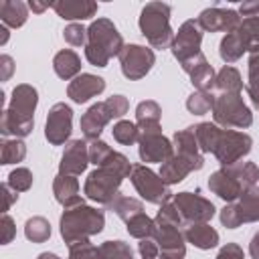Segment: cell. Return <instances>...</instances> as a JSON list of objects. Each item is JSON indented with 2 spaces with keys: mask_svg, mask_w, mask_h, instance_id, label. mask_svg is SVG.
Wrapping results in <instances>:
<instances>
[{
  "mask_svg": "<svg viewBox=\"0 0 259 259\" xmlns=\"http://www.w3.org/2000/svg\"><path fill=\"white\" fill-rule=\"evenodd\" d=\"M132 164L130 160L121 154V152H111L109 158L97 166L93 172H89V176L85 178L83 184V194L97 202L107 206L117 194H119V186L123 182V178H127L132 174Z\"/></svg>",
  "mask_w": 259,
  "mask_h": 259,
  "instance_id": "6da1fadb",
  "label": "cell"
},
{
  "mask_svg": "<svg viewBox=\"0 0 259 259\" xmlns=\"http://www.w3.org/2000/svg\"><path fill=\"white\" fill-rule=\"evenodd\" d=\"M38 103V91L28 85L20 83L12 89V97L8 107L2 111L0 117V134L14 136V138H26L34 130V109Z\"/></svg>",
  "mask_w": 259,
  "mask_h": 259,
  "instance_id": "7a4b0ae2",
  "label": "cell"
},
{
  "mask_svg": "<svg viewBox=\"0 0 259 259\" xmlns=\"http://www.w3.org/2000/svg\"><path fill=\"white\" fill-rule=\"evenodd\" d=\"M259 180V166L255 162H237L233 166H221L208 176V188L225 202H235L255 186Z\"/></svg>",
  "mask_w": 259,
  "mask_h": 259,
  "instance_id": "3957f363",
  "label": "cell"
},
{
  "mask_svg": "<svg viewBox=\"0 0 259 259\" xmlns=\"http://www.w3.org/2000/svg\"><path fill=\"white\" fill-rule=\"evenodd\" d=\"M103 227H105L103 210L89 206L85 202L73 208H65L59 221V231L67 247L79 241H89L93 235H99Z\"/></svg>",
  "mask_w": 259,
  "mask_h": 259,
  "instance_id": "277c9868",
  "label": "cell"
},
{
  "mask_svg": "<svg viewBox=\"0 0 259 259\" xmlns=\"http://www.w3.org/2000/svg\"><path fill=\"white\" fill-rule=\"evenodd\" d=\"M123 38L109 18H97L87 28L85 59L93 67H107L111 57H119L123 51Z\"/></svg>",
  "mask_w": 259,
  "mask_h": 259,
  "instance_id": "5b68a950",
  "label": "cell"
},
{
  "mask_svg": "<svg viewBox=\"0 0 259 259\" xmlns=\"http://www.w3.org/2000/svg\"><path fill=\"white\" fill-rule=\"evenodd\" d=\"M170 12L172 10L166 2H148L140 12V32L154 49H166L174 40Z\"/></svg>",
  "mask_w": 259,
  "mask_h": 259,
  "instance_id": "8992f818",
  "label": "cell"
},
{
  "mask_svg": "<svg viewBox=\"0 0 259 259\" xmlns=\"http://www.w3.org/2000/svg\"><path fill=\"white\" fill-rule=\"evenodd\" d=\"M212 117L223 130H245L253 123V113L245 105L241 93H214Z\"/></svg>",
  "mask_w": 259,
  "mask_h": 259,
  "instance_id": "52a82bcc",
  "label": "cell"
},
{
  "mask_svg": "<svg viewBox=\"0 0 259 259\" xmlns=\"http://www.w3.org/2000/svg\"><path fill=\"white\" fill-rule=\"evenodd\" d=\"M130 180L134 184V188L138 190V194L150 202V204H166L172 198V192L168 188V184L162 180V176L158 172H154L152 168H148L146 164H134Z\"/></svg>",
  "mask_w": 259,
  "mask_h": 259,
  "instance_id": "ba28073f",
  "label": "cell"
},
{
  "mask_svg": "<svg viewBox=\"0 0 259 259\" xmlns=\"http://www.w3.org/2000/svg\"><path fill=\"white\" fill-rule=\"evenodd\" d=\"M251 148H253V140L249 134L237 130H223L212 154L221 166H233L239 160H243L251 152Z\"/></svg>",
  "mask_w": 259,
  "mask_h": 259,
  "instance_id": "9c48e42d",
  "label": "cell"
},
{
  "mask_svg": "<svg viewBox=\"0 0 259 259\" xmlns=\"http://www.w3.org/2000/svg\"><path fill=\"white\" fill-rule=\"evenodd\" d=\"M117 59H119L123 77L130 81H138V79L146 77L156 63L154 51L144 45H125Z\"/></svg>",
  "mask_w": 259,
  "mask_h": 259,
  "instance_id": "30bf717a",
  "label": "cell"
},
{
  "mask_svg": "<svg viewBox=\"0 0 259 259\" xmlns=\"http://www.w3.org/2000/svg\"><path fill=\"white\" fill-rule=\"evenodd\" d=\"M172 202L180 210L184 227L186 225H194V223H208L217 212L214 204L208 198L200 196L198 192H188V190L178 192V194L172 196Z\"/></svg>",
  "mask_w": 259,
  "mask_h": 259,
  "instance_id": "8fae6325",
  "label": "cell"
},
{
  "mask_svg": "<svg viewBox=\"0 0 259 259\" xmlns=\"http://www.w3.org/2000/svg\"><path fill=\"white\" fill-rule=\"evenodd\" d=\"M202 34H204V30L200 28V24H198L196 18H188V20H184V22L180 24V28H178V32L174 34V40H172V45H170V51H172L174 59L178 61V65L184 63L186 59H190V57L202 53V51H200Z\"/></svg>",
  "mask_w": 259,
  "mask_h": 259,
  "instance_id": "7c38bea8",
  "label": "cell"
},
{
  "mask_svg": "<svg viewBox=\"0 0 259 259\" xmlns=\"http://www.w3.org/2000/svg\"><path fill=\"white\" fill-rule=\"evenodd\" d=\"M73 132V109L67 103H55L49 109L45 123V138L51 146H63L71 142Z\"/></svg>",
  "mask_w": 259,
  "mask_h": 259,
  "instance_id": "4fadbf2b",
  "label": "cell"
},
{
  "mask_svg": "<svg viewBox=\"0 0 259 259\" xmlns=\"http://www.w3.org/2000/svg\"><path fill=\"white\" fill-rule=\"evenodd\" d=\"M138 154L146 164H164L174 156V144L162 132H140Z\"/></svg>",
  "mask_w": 259,
  "mask_h": 259,
  "instance_id": "5bb4252c",
  "label": "cell"
},
{
  "mask_svg": "<svg viewBox=\"0 0 259 259\" xmlns=\"http://www.w3.org/2000/svg\"><path fill=\"white\" fill-rule=\"evenodd\" d=\"M198 24L204 32H235L243 18L239 16L237 10L233 8H221V6H210V8H204L200 14H198Z\"/></svg>",
  "mask_w": 259,
  "mask_h": 259,
  "instance_id": "9a60e30c",
  "label": "cell"
},
{
  "mask_svg": "<svg viewBox=\"0 0 259 259\" xmlns=\"http://www.w3.org/2000/svg\"><path fill=\"white\" fill-rule=\"evenodd\" d=\"M154 239H156V243L160 247L158 259H184V255H186V239H184L182 227L156 223Z\"/></svg>",
  "mask_w": 259,
  "mask_h": 259,
  "instance_id": "2e32d148",
  "label": "cell"
},
{
  "mask_svg": "<svg viewBox=\"0 0 259 259\" xmlns=\"http://www.w3.org/2000/svg\"><path fill=\"white\" fill-rule=\"evenodd\" d=\"M87 166H89V144L85 140L67 142L59 162V174L79 176L87 170Z\"/></svg>",
  "mask_w": 259,
  "mask_h": 259,
  "instance_id": "e0dca14e",
  "label": "cell"
},
{
  "mask_svg": "<svg viewBox=\"0 0 259 259\" xmlns=\"http://www.w3.org/2000/svg\"><path fill=\"white\" fill-rule=\"evenodd\" d=\"M180 67L190 77V83L196 91H212L214 89L217 73H214L212 65H208V61L202 53L186 59L184 63H180Z\"/></svg>",
  "mask_w": 259,
  "mask_h": 259,
  "instance_id": "ac0fdd59",
  "label": "cell"
},
{
  "mask_svg": "<svg viewBox=\"0 0 259 259\" xmlns=\"http://www.w3.org/2000/svg\"><path fill=\"white\" fill-rule=\"evenodd\" d=\"M172 144H174V154L184 158L194 170H200L204 166V154L198 148V142L194 136V125L178 130L172 138Z\"/></svg>",
  "mask_w": 259,
  "mask_h": 259,
  "instance_id": "d6986e66",
  "label": "cell"
},
{
  "mask_svg": "<svg viewBox=\"0 0 259 259\" xmlns=\"http://www.w3.org/2000/svg\"><path fill=\"white\" fill-rule=\"evenodd\" d=\"M105 89V79L91 75V73H81L79 77H75L69 87H67V97H71V101L75 103H85L91 97L103 93Z\"/></svg>",
  "mask_w": 259,
  "mask_h": 259,
  "instance_id": "ffe728a7",
  "label": "cell"
},
{
  "mask_svg": "<svg viewBox=\"0 0 259 259\" xmlns=\"http://www.w3.org/2000/svg\"><path fill=\"white\" fill-rule=\"evenodd\" d=\"M111 121V115L105 107V101H99V103H93L83 115H81V132L85 136L87 142H93V140H99L103 127Z\"/></svg>",
  "mask_w": 259,
  "mask_h": 259,
  "instance_id": "44dd1931",
  "label": "cell"
},
{
  "mask_svg": "<svg viewBox=\"0 0 259 259\" xmlns=\"http://www.w3.org/2000/svg\"><path fill=\"white\" fill-rule=\"evenodd\" d=\"M51 8L61 16L63 20H87L95 16L99 4L93 0H55L51 2Z\"/></svg>",
  "mask_w": 259,
  "mask_h": 259,
  "instance_id": "7402d4cb",
  "label": "cell"
},
{
  "mask_svg": "<svg viewBox=\"0 0 259 259\" xmlns=\"http://www.w3.org/2000/svg\"><path fill=\"white\" fill-rule=\"evenodd\" d=\"M53 194L59 204L65 208H73L77 204H83V196L79 194V180L77 176L57 174L53 180Z\"/></svg>",
  "mask_w": 259,
  "mask_h": 259,
  "instance_id": "603a6c76",
  "label": "cell"
},
{
  "mask_svg": "<svg viewBox=\"0 0 259 259\" xmlns=\"http://www.w3.org/2000/svg\"><path fill=\"white\" fill-rule=\"evenodd\" d=\"M184 239L186 243L194 245L196 249H212L219 245V233L217 229H212L208 223H194V225H186L184 227Z\"/></svg>",
  "mask_w": 259,
  "mask_h": 259,
  "instance_id": "cb8c5ba5",
  "label": "cell"
},
{
  "mask_svg": "<svg viewBox=\"0 0 259 259\" xmlns=\"http://www.w3.org/2000/svg\"><path fill=\"white\" fill-rule=\"evenodd\" d=\"M162 107L154 99L140 101L136 107V125L140 132H162L160 127Z\"/></svg>",
  "mask_w": 259,
  "mask_h": 259,
  "instance_id": "d4e9b609",
  "label": "cell"
},
{
  "mask_svg": "<svg viewBox=\"0 0 259 259\" xmlns=\"http://www.w3.org/2000/svg\"><path fill=\"white\" fill-rule=\"evenodd\" d=\"M53 69H55L57 77H61L65 81H69V79L73 81L75 77L81 75V57L71 49H63L55 55Z\"/></svg>",
  "mask_w": 259,
  "mask_h": 259,
  "instance_id": "484cf974",
  "label": "cell"
},
{
  "mask_svg": "<svg viewBox=\"0 0 259 259\" xmlns=\"http://www.w3.org/2000/svg\"><path fill=\"white\" fill-rule=\"evenodd\" d=\"M28 18V4L22 0H2L0 2V20L4 26L20 28Z\"/></svg>",
  "mask_w": 259,
  "mask_h": 259,
  "instance_id": "4316f807",
  "label": "cell"
},
{
  "mask_svg": "<svg viewBox=\"0 0 259 259\" xmlns=\"http://www.w3.org/2000/svg\"><path fill=\"white\" fill-rule=\"evenodd\" d=\"M190 172H194V168L184 160V158H180V156H172V158H168L164 164H160V176H162V180L170 186V184H178V182H182Z\"/></svg>",
  "mask_w": 259,
  "mask_h": 259,
  "instance_id": "83f0119b",
  "label": "cell"
},
{
  "mask_svg": "<svg viewBox=\"0 0 259 259\" xmlns=\"http://www.w3.org/2000/svg\"><path fill=\"white\" fill-rule=\"evenodd\" d=\"M241 223H257L259 221V186H251L239 200H235Z\"/></svg>",
  "mask_w": 259,
  "mask_h": 259,
  "instance_id": "f1b7e54d",
  "label": "cell"
},
{
  "mask_svg": "<svg viewBox=\"0 0 259 259\" xmlns=\"http://www.w3.org/2000/svg\"><path fill=\"white\" fill-rule=\"evenodd\" d=\"M241 91H243V77H241V73L235 67L225 65L217 73L212 93H241Z\"/></svg>",
  "mask_w": 259,
  "mask_h": 259,
  "instance_id": "f546056e",
  "label": "cell"
},
{
  "mask_svg": "<svg viewBox=\"0 0 259 259\" xmlns=\"http://www.w3.org/2000/svg\"><path fill=\"white\" fill-rule=\"evenodd\" d=\"M223 127H219L214 121H200L194 125V136H196V142H198V148L202 154H212L214 152V146L219 142V136H221Z\"/></svg>",
  "mask_w": 259,
  "mask_h": 259,
  "instance_id": "4dcf8cb0",
  "label": "cell"
},
{
  "mask_svg": "<svg viewBox=\"0 0 259 259\" xmlns=\"http://www.w3.org/2000/svg\"><path fill=\"white\" fill-rule=\"evenodd\" d=\"M243 53H247V49H245V42H243V38L239 36L237 30H235V32H229V34H225V36L221 38L219 55H221V59H223L227 65L239 61V59L243 57Z\"/></svg>",
  "mask_w": 259,
  "mask_h": 259,
  "instance_id": "1f68e13d",
  "label": "cell"
},
{
  "mask_svg": "<svg viewBox=\"0 0 259 259\" xmlns=\"http://www.w3.org/2000/svg\"><path fill=\"white\" fill-rule=\"evenodd\" d=\"M107 210H111V212H115L121 221H130V219H134L136 214H140V212H144V204L140 202V200H136V198H132V196H125V194H117L109 204H107Z\"/></svg>",
  "mask_w": 259,
  "mask_h": 259,
  "instance_id": "d6a6232c",
  "label": "cell"
},
{
  "mask_svg": "<svg viewBox=\"0 0 259 259\" xmlns=\"http://www.w3.org/2000/svg\"><path fill=\"white\" fill-rule=\"evenodd\" d=\"M125 229L130 233V237L134 239H148V237H154V231H156V221L150 219L146 212H140L136 214L134 219H130L125 223Z\"/></svg>",
  "mask_w": 259,
  "mask_h": 259,
  "instance_id": "836d02e7",
  "label": "cell"
},
{
  "mask_svg": "<svg viewBox=\"0 0 259 259\" xmlns=\"http://www.w3.org/2000/svg\"><path fill=\"white\" fill-rule=\"evenodd\" d=\"M26 156V144L20 138H10L2 142V150H0V164L8 166V164H18L22 162Z\"/></svg>",
  "mask_w": 259,
  "mask_h": 259,
  "instance_id": "e575fe53",
  "label": "cell"
},
{
  "mask_svg": "<svg viewBox=\"0 0 259 259\" xmlns=\"http://www.w3.org/2000/svg\"><path fill=\"white\" fill-rule=\"evenodd\" d=\"M24 237L32 243H45L51 237V225L45 217H30L24 223Z\"/></svg>",
  "mask_w": 259,
  "mask_h": 259,
  "instance_id": "d590c367",
  "label": "cell"
},
{
  "mask_svg": "<svg viewBox=\"0 0 259 259\" xmlns=\"http://www.w3.org/2000/svg\"><path fill=\"white\" fill-rule=\"evenodd\" d=\"M237 32H239V36L243 38L247 53L259 51V16L243 18V22H241V26L237 28Z\"/></svg>",
  "mask_w": 259,
  "mask_h": 259,
  "instance_id": "8d00e7d4",
  "label": "cell"
},
{
  "mask_svg": "<svg viewBox=\"0 0 259 259\" xmlns=\"http://www.w3.org/2000/svg\"><path fill=\"white\" fill-rule=\"evenodd\" d=\"M212 105H214V93L212 91H194L186 99V109L192 115H204V113L212 111Z\"/></svg>",
  "mask_w": 259,
  "mask_h": 259,
  "instance_id": "74e56055",
  "label": "cell"
},
{
  "mask_svg": "<svg viewBox=\"0 0 259 259\" xmlns=\"http://www.w3.org/2000/svg\"><path fill=\"white\" fill-rule=\"evenodd\" d=\"M111 134H113V140L121 146H132L140 140V130H138L136 121H130V119H119L113 125Z\"/></svg>",
  "mask_w": 259,
  "mask_h": 259,
  "instance_id": "f35d334b",
  "label": "cell"
},
{
  "mask_svg": "<svg viewBox=\"0 0 259 259\" xmlns=\"http://www.w3.org/2000/svg\"><path fill=\"white\" fill-rule=\"evenodd\" d=\"M101 259H134V251L125 241H105L99 245Z\"/></svg>",
  "mask_w": 259,
  "mask_h": 259,
  "instance_id": "ab89813d",
  "label": "cell"
},
{
  "mask_svg": "<svg viewBox=\"0 0 259 259\" xmlns=\"http://www.w3.org/2000/svg\"><path fill=\"white\" fill-rule=\"evenodd\" d=\"M8 186L16 192H26L32 186V172L28 168H14L8 174Z\"/></svg>",
  "mask_w": 259,
  "mask_h": 259,
  "instance_id": "60d3db41",
  "label": "cell"
},
{
  "mask_svg": "<svg viewBox=\"0 0 259 259\" xmlns=\"http://www.w3.org/2000/svg\"><path fill=\"white\" fill-rule=\"evenodd\" d=\"M69 259H101L99 247L89 241H79L69 245Z\"/></svg>",
  "mask_w": 259,
  "mask_h": 259,
  "instance_id": "b9f144b4",
  "label": "cell"
},
{
  "mask_svg": "<svg viewBox=\"0 0 259 259\" xmlns=\"http://www.w3.org/2000/svg\"><path fill=\"white\" fill-rule=\"evenodd\" d=\"M63 38L71 47H85L87 45V28L83 24H79V22H71V24L65 26Z\"/></svg>",
  "mask_w": 259,
  "mask_h": 259,
  "instance_id": "7bdbcfd3",
  "label": "cell"
},
{
  "mask_svg": "<svg viewBox=\"0 0 259 259\" xmlns=\"http://www.w3.org/2000/svg\"><path fill=\"white\" fill-rule=\"evenodd\" d=\"M154 221L160 223V225H176V227H184V221H182V217H180V210L176 208L174 202H166V204H162Z\"/></svg>",
  "mask_w": 259,
  "mask_h": 259,
  "instance_id": "ee69618b",
  "label": "cell"
},
{
  "mask_svg": "<svg viewBox=\"0 0 259 259\" xmlns=\"http://www.w3.org/2000/svg\"><path fill=\"white\" fill-rule=\"evenodd\" d=\"M111 152H113L111 146H107L103 140H93V142H89V162L95 164V166H101V164L109 158Z\"/></svg>",
  "mask_w": 259,
  "mask_h": 259,
  "instance_id": "f6af8a7d",
  "label": "cell"
},
{
  "mask_svg": "<svg viewBox=\"0 0 259 259\" xmlns=\"http://www.w3.org/2000/svg\"><path fill=\"white\" fill-rule=\"evenodd\" d=\"M105 107H107L111 119H121L130 109V101L123 95H111L105 99Z\"/></svg>",
  "mask_w": 259,
  "mask_h": 259,
  "instance_id": "bcb514c9",
  "label": "cell"
},
{
  "mask_svg": "<svg viewBox=\"0 0 259 259\" xmlns=\"http://www.w3.org/2000/svg\"><path fill=\"white\" fill-rule=\"evenodd\" d=\"M219 219H221V225L227 227V229H237V227L243 225V223H241V217H239V210H237V206H235V202H227V204L221 208Z\"/></svg>",
  "mask_w": 259,
  "mask_h": 259,
  "instance_id": "7dc6e473",
  "label": "cell"
},
{
  "mask_svg": "<svg viewBox=\"0 0 259 259\" xmlns=\"http://www.w3.org/2000/svg\"><path fill=\"white\" fill-rule=\"evenodd\" d=\"M138 253H140L142 259H158L160 247H158V243H156L154 237L140 239V243H138Z\"/></svg>",
  "mask_w": 259,
  "mask_h": 259,
  "instance_id": "c3c4849f",
  "label": "cell"
},
{
  "mask_svg": "<svg viewBox=\"0 0 259 259\" xmlns=\"http://www.w3.org/2000/svg\"><path fill=\"white\" fill-rule=\"evenodd\" d=\"M0 231H2V245L12 243V239L16 237V225H14V221H12V217L8 212H2Z\"/></svg>",
  "mask_w": 259,
  "mask_h": 259,
  "instance_id": "681fc988",
  "label": "cell"
},
{
  "mask_svg": "<svg viewBox=\"0 0 259 259\" xmlns=\"http://www.w3.org/2000/svg\"><path fill=\"white\" fill-rule=\"evenodd\" d=\"M214 259H245V253L241 249V245L237 243H227L221 247V251L217 253Z\"/></svg>",
  "mask_w": 259,
  "mask_h": 259,
  "instance_id": "f907efd6",
  "label": "cell"
},
{
  "mask_svg": "<svg viewBox=\"0 0 259 259\" xmlns=\"http://www.w3.org/2000/svg\"><path fill=\"white\" fill-rule=\"evenodd\" d=\"M0 192H2V198H4V202H2V212H8L10 206L18 200V192L12 190V188L8 186V182H4V184L0 186Z\"/></svg>",
  "mask_w": 259,
  "mask_h": 259,
  "instance_id": "816d5d0a",
  "label": "cell"
},
{
  "mask_svg": "<svg viewBox=\"0 0 259 259\" xmlns=\"http://www.w3.org/2000/svg\"><path fill=\"white\" fill-rule=\"evenodd\" d=\"M247 95L255 109H259V75L247 79Z\"/></svg>",
  "mask_w": 259,
  "mask_h": 259,
  "instance_id": "f5cc1de1",
  "label": "cell"
},
{
  "mask_svg": "<svg viewBox=\"0 0 259 259\" xmlns=\"http://www.w3.org/2000/svg\"><path fill=\"white\" fill-rule=\"evenodd\" d=\"M14 73V61L10 55H2L0 57V79L2 81H8Z\"/></svg>",
  "mask_w": 259,
  "mask_h": 259,
  "instance_id": "db71d44e",
  "label": "cell"
},
{
  "mask_svg": "<svg viewBox=\"0 0 259 259\" xmlns=\"http://www.w3.org/2000/svg\"><path fill=\"white\" fill-rule=\"evenodd\" d=\"M239 16H245V18H253V16H259V0H247L239 6Z\"/></svg>",
  "mask_w": 259,
  "mask_h": 259,
  "instance_id": "11a10c76",
  "label": "cell"
},
{
  "mask_svg": "<svg viewBox=\"0 0 259 259\" xmlns=\"http://www.w3.org/2000/svg\"><path fill=\"white\" fill-rule=\"evenodd\" d=\"M247 69H249V77H257V75H259V51L249 53ZM249 77H247V79H249Z\"/></svg>",
  "mask_w": 259,
  "mask_h": 259,
  "instance_id": "9f6ffc18",
  "label": "cell"
},
{
  "mask_svg": "<svg viewBox=\"0 0 259 259\" xmlns=\"http://www.w3.org/2000/svg\"><path fill=\"white\" fill-rule=\"evenodd\" d=\"M249 255H251V259H259V231L249 241Z\"/></svg>",
  "mask_w": 259,
  "mask_h": 259,
  "instance_id": "6f0895ef",
  "label": "cell"
},
{
  "mask_svg": "<svg viewBox=\"0 0 259 259\" xmlns=\"http://www.w3.org/2000/svg\"><path fill=\"white\" fill-rule=\"evenodd\" d=\"M49 6H51V2H38V0H30V2H28V10H32V12H36V14L45 12Z\"/></svg>",
  "mask_w": 259,
  "mask_h": 259,
  "instance_id": "680465c9",
  "label": "cell"
},
{
  "mask_svg": "<svg viewBox=\"0 0 259 259\" xmlns=\"http://www.w3.org/2000/svg\"><path fill=\"white\" fill-rule=\"evenodd\" d=\"M6 42H8V28L2 24L0 26V47H4Z\"/></svg>",
  "mask_w": 259,
  "mask_h": 259,
  "instance_id": "91938a15",
  "label": "cell"
}]
</instances>
